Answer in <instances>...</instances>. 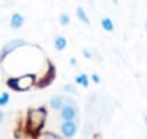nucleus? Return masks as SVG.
Instances as JSON below:
<instances>
[{
	"mask_svg": "<svg viewBox=\"0 0 147 139\" xmlns=\"http://www.w3.org/2000/svg\"><path fill=\"white\" fill-rule=\"evenodd\" d=\"M82 55H84L85 58H88V59L92 58V52H91L90 49H84V51H82Z\"/></svg>",
	"mask_w": 147,
	"mask_h": 139,
	"instance_id": "17",
	"label": "nucleus"
},
{
	"mask_svg": "<svg viewBox=\"0 0 147 139\" xmlns=\"http://www.w3.org/2000/svg\"><path fill=\"white\" fill-rule=\"evenodd\" d=\"M36 139H63L59 133H56V132H52V130H43V132H40L38 136H36Z\"/></svg>",
	"mask_w": 147,
	"mask_h": 139,
	"instance_id": "9",
	"label": "nucleus"
},
{
	"mask_svg": "<svg viewBox=\"0 0 147 139\" xmlns=\"http://www.w3.org/2000/svg\"><path fill=\"white\" fill-rule=\"evenodd\" d=\"M143 120H144V123L147 125V113H144V114H143Z\"/></svg>",
	"mask_w": 147,
	"mask_h": 139,
	"instance_id": "20",
	"label": "nucleus"
},
{
	"mask_svg": "<svg viewBox=\"0 0 147 139\" xmlns=\"http://www.w3.org/2000/svg\"><path fill=\"white\" fill-rule=\"evenodd\" d=\"M9 102H10V94H9L7 91H3L2 94H0V107L7 106Z\"/></svg>",
	"mask_w": 147,
	"mask_h": 139,
	"instance_id": "13",
	"label": "nucleus"
},
{
	"mask_svg": "<svg viewBox=\"0 0 147 139\" xmlns=\"http://www.w3.org/2000/svg\"><path fill=\"white\" fill-rule=\"evenodd\" d=\"M38 84V78L35 74H22L16 78H9L7 80V86L12 89V90H16V91H28L30 90L33 86Z\"/></svg>",
	"mask_w": 147,
	"mask_h": 139,
	"instance_id": "2",
	"label": "nucleus"
},
{
	"mask_svg": "<svg viewBox=\"0 0 147 139\" xmlns=\"http://www.w3.org/2000/svg\"><path fill=\"white\" fill-rule=\"evenodd\" d=\"M3 120H5V112L0 110V123H3Z\"/></svg>",
	"mask_w": 147,
	"mask_h": 139,
	"instance_id": "19",
	"label": "nucleus"
},
{
	"mask_svg": "<svg viewBox=\"0 0 147 139\" xmlns=\"http://www.w3.org/2000/svg\"><path fill=\"white\" fill-rule=\"evenodd\" d=\"M75 84L77 86H81L82 89H87L88 86H90V77L87 76V74H78L77 77H75Z\"/></svg>",
	"mask_w": 147,
	"mask_h": 139,
	"instance_id": "11",
	"label": "nucleus"
},
{
	"mask_svg": "<svg viewBox=\"0 0 147 139\" xmlns=\"http://www.w3.org/2000/svg\"><path fill=\"white\" fill-rule=\"evenodd\" d=\"M25 45H26V41L22 39V38H16V39H12L7 44H5L2 46V49H0V62L5 61L12 52H15L16 49H19V48H22Z\"/></svg>",
	"mask_w": 147,
	"mask_h": 139,
	"instance_id": "3",
	"label": "nucleus"
},
{
	"mask_svg": "<svg viewBox=\"0 0 147 139\" xmlns=\"http://www.w3.org/2000/svg\"><path fill=\"white\" fill-rule=\"evenodd\" d=\"M111 2H113L114 5H118V0H111Z\"/></svg>",
	"mask_w": 147,
	"mask_h": 139,
	"instance_id": "21",
	"label": "nucleus"
},
{
	"mask_svg": "<svg viewBox=\"0 0 147 139\" xmlns=\"http://www.w3.org/2000/svg\"><path fill=\"white\" fill-rule=\"evenodd\" d=\"M91 80H92V81H94L95 84H100V83H101V77H100L98 74H95V73H94V74L91 76Z\"/></svg>",
	"mask_w": 147,
	"mask_h": 139,
	"instance_id": "16",
	"label": "nucleus"
},
{
	"mask_svg": "<svg viewBox=\"0 0 147 139\" xmlns=\"http://www.w3.org/2000/svg\"><path fill=\"white\" fill-rule=\"evenodd\" d=\"M144 28H146V33H147V22H146V26Z\"/></svg>",
	"mask_w": 147,
	"mask_h": 139,
	"instance_id": "22",
	"label": "nucleus"
},
{
	"mask_svg": "<svg viewBox=\"0 0 147 139\" xmlns=\"http://www.w3.org/2000/svg\"><path fill=\"white\" fill-rule=\"evenodd\" d=\"M53 46H55V49L56 51H63L66 46H68V41H66V38L63 36V35H58L56 38H55V41H53Z\"/></svg>",
	"mask_w": 147,
	"mask_h": 139,
	"instance_id": "8",
	"label": "nucleus"
},
{
	"mask_svg": "<svg viewBox=\"0 0 147 139\" xmlns=\"http://www.w3.org/2000/svg\"><path fill=\"white\" fill-rule=\"evenodd\" d=\"M78 133V122H61L59 135L63 139H74Z\"/></svg>",
	"mask_w": 147,
	"mask_h": 139,
	"instance_id": "6",
	"label": "nucleus"
},
{
	"mask_svg": "<svg viewBox=\"0 0 147 139\" xmlns=\"http://www.w3.org/2000/svg\"><path fill=\"white\" fill-rule=\"evenodd\" d=\"M75 13H77V18L82 22V23H85V25H90V16H88V13L84 10V7H81V6H78L77 7V10H75Z\"/></svg>",
	"mask_w": 147,
	"mask_h": 139,
	"instance_id": "12",
	"label": "nucleus"
},
{
	"mask_svg": "<svg viewBox=\"0 0 147 139\" xmlns=\"http://www.w3.org/2000/svg\"><path fill=\"white\" fill-rule=\"evenodd\" d=\"M46 119H48V110H46V107L39 106V107L29 109L28 110V114H26V130L30 135L38 136L40 132H43Z\"/></svg>",
	"mask_w": 147,
	"mask_h": 139,
	"instance_id": "1",
	"label": "nucleus"
},
{
	"mask_svg": "<svg viewBox=\"0 0 147 139\" xmlns=\"http://www.w3.org/2000/svg\"><path fill=\"white\" fill-rule=\"evenodd\" d=\"M78 116H80V110H78L77 103L66 104V106L59 112V117H61L62 122H77Z\"/></svg>",
	"mask_w": 147,
	"mask_h": 139,
	"instance_id": "4",
	"label": "nucleus"
},
{
	"mask_svg": "<svg viewBox=\"0 0 147 139\" xmlns=\"http://www.w3.org/2000/svg\"><path fill=\"white\" fill-rule=\"evenodd\" d=\"M71 103H75V100L71 99L68 94H56L49 99V107L58 112H61L66 104H71Z\"/></svg>",
	"mask_w": 147,
	"mask_h": 139,
	"instance_id": "5",
	"label": "nucleus"
},
{
	"mask_svg": "<svg viewBox=\"0 0 147 139\" xmlns=\"http://www.w3.org/2000/svg\"><path fill=\"white\" fill-rule=\"evenodd\" d=\"M69 64H71L72 67H75L78 62H77V59H75V58H71V59H69Z\"/></svg>",
	"mask_w": 147,
	"mask_h": 139,
	"instance_id": "18",
	"label": "nucleus"
},
{
	"mask_svg": "<svg viewBox=\"0 0 147 139\" xmlns=\"http://www.w3.org/2000/svg\"><path fill=\"white\" fill-rule=\"evenodd\" d=\"M101 28H102L105 32H114L115 25H114V22H113L111 18H102V19H101Z\"/></svg>",
	"mask_w": 147,
	"mask_h": 139,
	"instance_id": "10",
	"label": "nucleus"
},
{
	"mask_svg": "<svg viewBox=\"0 0 147 139\" xmlns=\"http://www.w3.org/2000/svg\"><path fill=\"white\" fill-rule=\"evenodd\" d=\"M59 23H61L62 26H68V25L71 23V16H69L68 13H61V15H59Z\"/></svg>",
	"mask_w": 147,
	"mask_h": 139,
	"instance_id": "14",
	"label": "nucleus"
},
{
	"mask_svg": "<svg viewBox=\"0 0 147 139\" xmlns=\"http://www.w3.org/2000/svg\"><path fill=\"white\" fill-rule=\"evenodd\" d=\"M62 90H63L65 93H69V94H77V87H75V84H65V86L62 87Z\"/></svg>",
	"mask_w": 147,
	"mask_h": 139,
	"instance_id": "15",
	"label": "nucleus"
},
{
	"mask_svg": "<svg viewBox=\"0 0 147 139\" xmlns=\"http://www.w3.org/2000/svg\"><path fill=\"white\" fill-rule=\"evenodd\" d=\"M9 25H10V28L15 29V31L20 29V28L25 25V18H23V15L15 12V13L10 16V22H9Z\"/></svg>",
	"mask_w": 147,
	"mask_h": 139,
	"instance_id": "7",
	"label": "nucleus"
}]
</instances>
